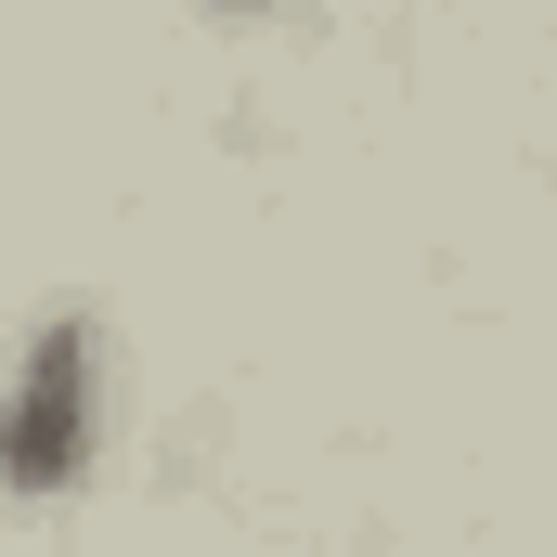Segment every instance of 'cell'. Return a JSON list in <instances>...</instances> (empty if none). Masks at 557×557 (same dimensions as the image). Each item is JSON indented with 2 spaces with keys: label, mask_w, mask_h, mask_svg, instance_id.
I'll list each match as a JSON object with an SVG mask.
<instances>
[{
  "label": "cell",
  "mask_w": 557,
  "mask_h": 557,
  "mask_svg": "<svg viewBox=\"0 0 557 557\" xmlns=\"http://www.w3.org/2000/svg\"><path fill=\"white\" fill-rule=\"evenodd\" d=\"M78 376H91V337H78V324H39L26 403H13V493H52V480L78 467Z\"/></svg>",
  "instance_id": "obj_1"
}]
</instances>
